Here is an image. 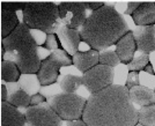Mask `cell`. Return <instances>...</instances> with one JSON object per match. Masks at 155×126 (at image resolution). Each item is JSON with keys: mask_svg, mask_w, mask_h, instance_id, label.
I'll return each mask as SVG.
<instances>
[{"mask_svg": "<svg viewBox=\"0 0 155 126\" xmlns=\"http://www.w3.org/2000/svg\"><path fill=\"white\" fill-rule=\"evenodd\" d=\"M18 82L20 85V88L25 90L30 96L38 94V91L41 90V86H42L37 74H21L20 80Z\"/></svg>", "mask_w": 155, "mask_h": 126, "instance_id": "18", "label": "cell"}, {"mask_svg": "<svg viewBox=\"0 0 155 126\" xmlns=\"http://www.w3.org/2000/svg\"><path fill=\"white\" fill-rule=\"evenodd\" d=\"M129 94L133 104H138L140 107H146L155 103V90L148 87L139 85L130 89Z\"/></svg>", "mask_w": 155, "mask_h": 126, "instance_id": "17", "label": "cell"}, {"mask_svg": "<svg viewBox=\"0 0 155 126\" xmlns=\"http://www.w3.org/2000/svg\"><path fill=\"white\" fill-rule=\"evenodd\" d=\"M23 23L30 29L41 30L46 35L56 34L61 23L59 6L50 1H23Z\"/></svg>", "mask_w": 155, "mask_h": 126, "instance_id": "4", "label": "cell"}, {"mask_svg": "<svg viewBox=\"0 0 155 126\" xmlns=\"http://www.w3.org/2000/svg\"><path fill=\"white\" fill-rule=\"evenodd\" d=\"M59 6V16L61 23L71 29L79 30L91 12L86 1H61Z\"/></svg>", "mask_w": 155, "mask_h": 126, "instance_id": "7", "label": "cell"}, {"mask_svg": "<svg viewBox=\"0 0 155 126\" xmlns=\"http://www.w3.org/2000/svg\"><path fill=\"white\" fill-rule=\"evenodd\" d=\"M147 64H149V55L142 52L138 57L133 58V60L127 65V68L130 69V72H132V71L139 72V71H143Z\"/></svg>", "mask_w": 155, "mask_h": 126, "instance_id": "24", "label": "cell"}, {"mask_svg": "<svg viewBox=\"0 0 155 126\" xmlns=\"http://www.w3.org/2000/svg\"><path fill=\"white\" fill-rule=\"evenodd\" d=\"M73 65L77 67L81 73H86L87 71L93 68L94 66L98 65L100 59V52L96 50L86 51V52H77L73 57Z\"/></svg>", "mask_w": 155, "mask_h": 126, "instance_id": "16", "label": "cell"}, {"mask_svg": "<svg viewBox=\"0 0 155 126\" xmlns=\"http://www.w3.org/2000/svg\"><path fill=\"white\" fill-rule=\"evenodd\" d=\"M132 32L136 41L137 50L148 55L155 51V25L146 27L137 25Z\"/></svg>", "mask_w": 155, "mask_h": 126, "instance_id": "11", "label": "cell"}, {"mask_svg": "<svg viewBox=\"0 0 155 126\" xmlns=\"http://www.w3.org/2000/svg\"><path fill=\"white\" fill-rule=\"evenodd\" d=\"M59 44H60V42H59L57 34H50V35L46 36L44 48L48 49L49 51H54L59 49Z\"/></svg>", "mask_w": 155, "mask_h": 126, "instance_id": "25", "label": "cell"}, {"mask_svg": "<svg viewBox=\"0 0 155 126\" xmlns=\"http://www.w3.org/2000/svg\"><path fill=\"white\" fill-rule=\"evenodd\" d=\"M129 31H131L130 25L125 18L112 5L108 4L91 13L79 29L81 41L98 52L116 45Z\"/></svg>", "mask_w": 155, "mask_h": 126, "instance_id": "2", "label": "cell"}, {"mask_svg": "<svg viewBox=\"0 0 155 126\" xmlns=\"http://www.w3.org/2000/svg\"><path fill=\"white\" fill-rule=\"evenodd\" d=\"M141 4L142 1H129L127 2V8L125 11V15H132Z\"/></svg>", "mask_w": 155, "mask_h": 126, "instance_id": "28", "label": "cell"}, {"mask_svg": "<svg viewBox=\"0 0 155 126\" xmlns=\"http://www.w3.org/2000/svg\"><path fill=\"white\" fill-rule=\"evenodd\" d=\"M46 102L63 120H78L82 118L87 98L75 93H60L51 95Z\"/></svg>", "mask_w": 155, "mask_h": 126, "instance_id": "5", "label": "cell"}, {"mask_svg": "<svg viewBox=\"0 0 155 126\" xmlns=\"http://www.w3.org/2000/svg\"><path fill=\"white\" fill-rule=\"evenodd\" d=\"M115 76V69L108 65L98 64L87 71L82 75V85L91 93L95 94L112 85Z\"/></svg>", "mask_w": 155, "mask_h": 126, "instance_id": "9", "label": "cell"}, {"mask_svg": "<svg viewBox=\"0 0 155 126\" xmlns=\"http://www.w3.org/2000/svg\"><path fill=\"white\" fill-rule=\"evenodd\" d=\"M1 46L6 50L1 60L16 64L22 74H37L42 61L51 55V51L36 43L30 28L23 22L1 39Z\"/></svg>", "mask_w": 155, "mask_h": 126, "instance_id": "3", "label": "cell"}, {"mask_svg": "<svg viewBox=\"0 0 155 126\" xmlns=\"http://www.w3.org/2000/svg\"><path fill=\"white\" fill-rule=\"evenodd\" d=\"M138 123L143 126H155V103L138 110Z\"/></svg>", "mask_w": 155, "mask_h": 126, "instance_id": "21", "label": "cell"}, {"mask_svg": "<svg viewBox=\"0 0 155 126\" xmlns=\"http://www.w3.org/2000/svg\"><path fill=\"white\" fill-rule=\"evenodd\" d=\"M134 126H143V125H141L140 123H138V124H136V125H134Z\"/></svg>", "mask_w": 155, "mask_h": 126, "instance_id": "35", "label": "cell"}, {"mask_svg": "<svg viewBox=\"0 0 155 126\" xmlns=\"http://www.w3.org/2000/svg\"><path fill=\"white\" fill-rule=\"evenodd\" d=\"M26 117L16 107L1 102V126H25Z\"/></svg>", "mask_w": 155, "mask_h": 126, "instance_id": "14", "label": "cell"}, {"mask_svg": "<svg viewBox=\"0 0 155 126\" xmlns=\"http://www.w3.org/2000/svg\"><path fill=\"white\" fill-rule=\"evenodd\" d=\"M136 51L137 44L132 31H129L127 34H125L123 37L116 43V53L118 55L122 64L129 65L133 60Z\"/></svg>", "mask_w": 155, "mask_h": 126, "instance_id": "13", "label": "cell"}, {"mask_svg": "<svg viewBox=\"0 0 155 126\" xmlns=\"http://www.w3.org/2000/svg\"><path fill=\"white\" fill-rule=\"evenodd\" d=\"M6 87L8 90V94L12 95L14 93H16L18 90H20V85L19 82H6Z\"/></svg>", "mask_w": 155, "mask_h": 126, "instance_id": "30", "label": "cell"}, {"mask_svg": "<svg viewBox=\"0 0 155 126\" xmlns=\"http://www.w3.org/2000/svg\"><path fill=\"white\" fill-rule=\"evenodd\" d=\"M44 102H46V98L42 94L38 93V94H35L34 96H31V103H30V105H39V104H42Z\"/></svg>", "mask_w": 155, "mask_h": 126, "instance_id": "29", "label": "cell"}, {"mask_svg": "<svg viewBox=\"0 0 155 126\" xmlns=\"http://www.w3.org/2000/svg\"><path fill=\"white\" fill-rule=\"evenodd\" d=\"M98 63L102 64V65H108L110 67H115V66H118L120 64V59L116 53V51L105 50L100 53Z\"/></svg>", "mask_w": 155, "mask_h": 126, "instance_id": "23", "label": "cell"}, {"mask_svg": "<svg viewBox=\"0 0 155 126\" xmlns=\"http://www.w3.org/2000/svg\"><path fill=\"white\" fill-rule=\"evenodd\" d=\"M72 64L73 59L64 49L51 51L50 57H48L42 61L41 68L37 73L41 85L44 87L54 83L59 76V68Z\"/></svg>", "mask_w": 155, "mask_h": 126, "instance_id": "6", "label": "cell"}, {"mask_svg": "<svg viewBox=\"0 0 155 126\" xmlns=\"http://www.w3.org/2000/svg\"><path fill=\"white\" fill-rule=\"evenodd\" d=\"M67 126H87V124H86L82 119L68 120V121H67Z\"/></svg>", "mask_w": 155, "mask_h": 126, "instance_id": "33", "label": "cell"}, {"mask_svg": "<svg viewBox=\"0 0 155 126\" xmlns=\"http://www.w3.org/2000/svg\"><path fill=\"white\" fill-rule=\"evenodd\" d=\"M21 71L16 64L7 60H1V81L4 82H18L21 76Z\"/></svg>", "mask_w": 155, "mask_h": 126, "instance_id": "19", "label": "cell"}, {"mask_svg": "<svg viewBox=\"0 0 155 126\" xmlns=\"http://www.w3.org/2000/svg\"><path fill=\"white\" fill-rule=\"evenodd\" d=\"M86 2H87V6L91 12H95L97 9H100L104 5L103 1H86Z\"/></svg>", "mask_w": 155, "mask_h": 126, "instance_id": "31", "label": "cell"}, {"mask_svg": "<svg viewBox=\"0 0 155 126\" xmlns=\"http://www.w3.org/2000/svg\"><path fill=\"white\" fill-rule=\"evenodd\" d=\"M26 117L25 126H61V118L56 114L48 102L39 105H30L20 110Z\"/></svg>", "mask_w": 155, "mask_h": 126, "instance_id": "8", "label": "cell"}, {"mask_svg": "<svg viewBox=\"0 0 155 126\" xmlns=\"http://www.w3.org/2000/svg\"><path fill=\"white\" fill-rule=\"evenodd\" d=\"M8 103H11L12 105L16 108H23V109H26V108H29L30 107V103H31V96L29 94H27L25 90H22V89H20L18 90L16 93H14V94L9 95V97H8Z\"/></svg>", "mask_w": 155, "mask_h": 126, "instance_id": "22", "label": "cell"}, {"mask_svg": "<svg viewBox=\"0 0 155 126\" xmlns=\"http://www.w3.org/2000/svg\"><path fill=\"white\" fill-rule=\"evenodd\" d=\"M131 16L138 27L155 25V2L142 1L141 5L137 8V11Z\"/></svg>", "mask_w": 155, "mask_h": 126, "instance_id": "15", "label": "cell"}, {"mask_svg": "<svg viewBox=\"0 0 155 126\" xmlns=\"http://www.w3.org/2000/svg\"><path fill=\"white\" fill-rule=\"evenodd\" d=\"M136 86H139V72L132 71V72H130L129 74H127L125 87L130 90V89L136 87Z\"/></svg>", "mask_w": 155, "mask_h": 126, "instance_id": "26", "label": "cell"}, {"mask_svg": "<svg viewBox=\"0 0 155 126\" xmlns=\"http://www.w3.org/2000/svg\"><path fill=\"white\" fill-rule=\"evenodd\" d=\"M57 36L61 44V49H64L70 56H74L79 50V45L81 43V36L77 29H71L66 25H61L57 29Z\"/></svg>", "mask_w": 155, "mask_h": 126, "instance_id": "12", "label": "cell"}, {"mask_svg": "<svg viewBox=\"0 0 155 126\" xmlns=\"http://www.w3.org/2000/svg\"><path fill=\"white\" fill-rule=\"evenodd\" d=\"M22 7L23 1H1V39L9 36L21 23L18 12Z\"/></svg>", "mask_w": 155, "mask_h": 126, "instance_id": "10", "label": "cell"}, {"mask_svg": "<svg viewBox=\"0 0 155 126\" xmlns=\"http://www.w3.org/2000/svg\"><path fill=\"white\" fill-rule=\"evenodd\" d=\"M30 32H31V35L34 36V38H35L36 43H37L39 46L45 44L46 36H48L45 32L41 31V30H35V29H30Z\"/></svg>", "mask_w": 155, "mask_h": 126, "instance_id": "27", "label": "cell"}, {"mask_svg": "<svg viewBox=\"0 0 155 126\" xmlns=\"http://www.w3.org/2000/svg\"><path fill=\"white\" fill-rule=\"evenodd\" d=\"M81 85H82V78L72 74L60 76L59 80V86L63 93H75Z\"/></svg>", "mask_w": 155, "mask_h": 126, "instance_id": "20", "label": "cell"}, {"mask_svg": "<svg viewBox=\"0 0 155 126\" xmlns=\"http://www.w3.org/2000/svg\"><path fill=\"white\" fill-rule=\"evenodd\" d=\"M143 72L148 73V74H150V75H155V72H154V69H153V65H152L150 63L146 65V67L143 68Z\"/></svg>", "mask_w": 155, "mask_h": 126, "instance_id": "34", "label": "cell"}, {"mask_svg": "<svg viewBox=\"0 0 155 126\" xmlns=\"http://www.w3.org/2000/svg\"><path fill=\"white\" fill-rule=\"evenodd\" d=\"M8 97H9V94H8L6 85L2 83V86H1V102L8 101Z\"/></svg>", "mask_w": 155, "mask_h": 126, "instance_id": "32", "label": "cell"}, {"mask_svg": "<svg viewBox=\"0 0 155 126\" xmlns=\"http://www.w3.org/2000/svg\"><path fill=\"white\" fill-rule=\"evenodd\" d=\"M81 119L87 126H134L139 117L129 89L111 85L89 95Z\"/></svg>", "mask_w": 155, "mask_h": 126, "instance_id": "1", "label": "cell"}]
</instances>
